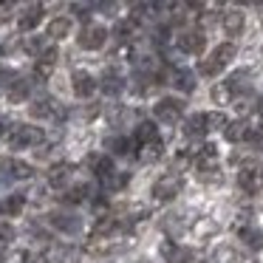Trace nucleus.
Segmentation results:
<instances>
[{
  "label": "nucleus",
  "mask_w": 263,
  "mask_h": 263,
  "mask_svg": "<svg viewBox=\"0 0 263 263\" xmlns=\"http://www.w3.org/2000/svg\"><path fill=\"white\" fill-rule=\"evenodd\" d=\"M235 54H238L235 43H221V46H218L215 51H212L210 57H206L204 63L198 65V71H201L204 77H218V74H221V71L235 60Z\"/></svg>",
  "instance_id": "1"
},
{
  "label": "nucleus",
  "mask_w": 263,
  "mask_h": 263,
  "mask_svg": "<svg viewBox=\"0 0 263 263\" xmlns=\"http://www.w3.org/2000/svg\"><path fill=\"white\" fill-rule=\"evenodd\" d=\"M43 142V127H34V125H14L9 130V144L14 150H23V147H31V144H40Z\"/></svg>",
  "instance_id": "2"
},
{
  "label": "nucleus",
  "mask_w": 263,
  "mask_h": 263,
  "mask_svg": "<svg viewBox=\"0 0 263 263\" xmlns=\"http://www.w3.org/2000/svg\"><path fill=\"white\" fill-rule=\"evenodd\" d=\"M181 176L178 173H164L161 178H156L153 184V198L156 201H173L178 193H181Z\"/></svg>",
  "instance_id": "3"
},
{
  "label": "nucleus",
  "mask_w": 263,
  "mask_h": 263,
  "mask_svg": "<svg viewBox=\"0 0 263 263\" xmlns=\"http://www.w3.org/2000/svg\"><path fill=\"white\" fill-rule=\"evenodd\" d=\"M153 110H156V119H159V122H167V125H173V122L181 119L184 102H181V99H176V97H164V99H159V102H156Z\"/></svg>",
  "instance_id": "4"
},
{
  "label": "nucleus",
  "mask_w": 263,
  "mask_h": 263,
  "mask_svg": "<svg viewBox=\"0 0 263 263\" xmlns=\"http://www.w3.org/2000/svg\"><path fill=\"white\" fill-rule=\"evenodd\" d=\"M77 40H80V46L88 48V51H99V48L108 43V29L91 23V26H85V29L80 31V37H77Z\"/></svg>",
  "instance_id": "5"
},
{
  "label": "nucleus",
  "mask_w": 263,
  "mask_h": 263,
  "mask_svg": "<svg viewBox=\"0 0 263 263\" xmlns=\"http://www.w3.org/2000/svg\"><path fill=\"white\" fill-rule=\"evenodd\" d=\"M243 74H235V77H229V80H223V82H218L215 88H212V99H215L218 105H227V102H232L235 99V93L240 91V85H243Z\"/></svg>",
  "instance_id": "6"
},
{
  "label": "nucleus",
  "mask_w": 263,
  "mask_h": 263,
  "mask_svg": "<svg viewBox=\"0 0 263 263\" xmlns=\"http://www.w3.org/2000/svg\"><path fill=\"white\" fill-rule=\"evenodd\" d=\"M161 257H164V263H193L195 252L187 249V246L173 243V240H164V243H161Z\"/></svg>",
  "instance_id": "7"
},
{
  "label": "nucleus",
  "mask_w": 263,
  "mask_h": 263,
  "mask_svg": "<svg viewBox=\"0 0 263 263\" xmlns=\"http://www.w3.org/2000/svg\"><path fill=\"white\" fill-rule=\"evenodd\" d=\"M176 46L181 48L184 54H201L206 46V37H204V31H181V34L176 37Z\"/></svg>",
  "instance_id": "8"
},
{
  "label": "nucleus",
  "mask_w": 263,
  "mask_h": 263,
  "mask_svg": "<svg viewBox=\"0 0 263 263\" xmlns=\"http://www.w3.org/2000/svg\"><path fill=\"white\" fill-rule=\"evenodd\" d=\"M71 82H74V93H77L80 99H88L93 91H97V80H93L88 71H74Z\"/></svg>",
  "instance_id": "9"
},
{
  "label": "nucleus",
  "mask_w": 263,
  "mask_h": 263,
  "mask_svg": "<svg viewBox=\"0 0 263 263\" xmlns=\"http://www.w3.org/2000/svg\"><path fill=\"white\" fill-rule=\"evenodd\" d=\"M223 136H227V142H246V139H252V127L246 119H238V122H227V127H223Z\"/></svg>",
  "instance_id": "10"
},
{
  "label": "nucleus",
  "mask_w": 263,
  "mask_h": 263,
  "mask_svg": "<svg viewBox=\"0 0 263 263\" xmlns=\"http://www.w3.org/2000/svg\"><path fill=\"white\" fill-rule=\"evenodd\" d=\"M43 14H46V9L40 6V3H34V6H29L23 14L17 17V26H20V31H31V29H37L40 26V20H43Z\"/></svg>",
  "instance_id": "11"
},
{
  "label": "nucleus",
  "mask_w": 263,
  "mask_h": 263,
  "mask_svg": "<svg viewBox=\"0 0 263 263\" xmlns=\"http://www.w3.org/2000/svg\"><path fill=\"white\" fill-rule=\"evenodd\" d=\"M71 173H74V164H68V161H60V164H54L51 170H48V184L51 187H60L63 190L65 184H68V178H71Z\"/></svg>",
  "instance_id": "12"
},
{
  "label": "nucleus",
  "mask_w": 263,
  "mask_h": 263,
  "mask_svg": "<svg viewBox=\"0 0 263 263\" xmlns=\"http://www.w3.org/2000/svg\"><path fill=\"white\" fill-rule=\"evenodd\" d=\"M173 85L178 88V91H184V93H193L195 91V74L193 71H184V68H178V71H173Z\"/></svg>",
  "instance_id": "13"
},
{
  "label": "nucleus",
  "mask_w": 263,
  "mask_h": 263,
  "mask_svg": "<svg viewBox=\"0 0 263 263\" xmlns=\"http://www.w3.org/2000/svg\"><path fill=\"white\" fill-rule=\"evenodd\" d=\"M184 133H187L190 139H198L206 133V116L204 114H193L187 122H184Z\"/></svg>",
  "instance_id": "14"
},
{
  "label": "nucleus",
  "mask_w": 263,
  "mask_h": 263,
  "mask_svg": "<svg viewBox=\"0 0 263 263\" xmlns=\"http://www.w3.org/2000/svg\"><path fill=\"white\" fill-rule=\"evenodd\" d=\"M51 223L57 229H63V232H77V229L82 227V221L77 215H63V212H54L51 215Z\"/></svg>",
  "instance_id": "15"
},
{
  "label": "nucleus",
  "mask_w": 263,
  "mask_h": 263,
  "mask_svg": "<svg viewBox=\"0 0 263 263\" xmlns=\"http://www.w3.org/2000/svg\"><path fill=\"white\" fill-rule=\"evenodd\" d=\"M161 150H164L161 139H156V142H147V144H139V159H142L144 164H150V161H156V159L161 156Z\"/></svg>",
  "instance_id": "16"
},
{
  "label": "nucleus",
  "mask_w": 263,
  "mask_h": 263,
  "mask_svg": "<svg viewBox=\"0 0 263 263\" xmlns=\"http://www.w3.org/2000/svg\"><path fill=\"white\" fill-rule=\"evenodd\" d=\"M238 184H240V190H246V193H257L260 178H257V173L252 170V167H243V170L238 173Z\"/></svg>",
  "instance_id": "17"
},
{
  "label": "nucleus",
  "mask_w": 263,
  "mask_h": 263,
  "mask_svg": "<svg viewBox=\"0 0 263 263\" xmlns=\"http://www.w3.org/2000/svg\"><path fill=\"white\" fill-rule=\"evenodd\" d=\"M68 31H71L68 17H54L51 23H48V37H51V40H63V37H68Z\"/></svg>",
  "instance_id": "18"
},
{
  "label": "nucleus",
  "mask_w": 263,
  "mask_h": 263,
  "mask_svg": "<svg viewBox=\"0 0 263 263\" xmlns=\"http://www.w3.org/2000/svg\"><path fill=\"white\" fill-rule=\"evenodd\" d=\"M159 139V130H156L153 122H142V125L136 127V139L133 142L136 144H147V142H156Z\"/></svg>",
  "instance_id": "19"
},
{
  "label": "nucleus",
  "mask_w": 263,
  "mask_h": 263,
  "mask_svg": "<svg viewBox=\"0 0 263 263\" xmlns=\"http://www.w3.org/2000/svg\"><path fill=\"white\" fill-rule=\"evenodd\" d=\"M240 29H243V14L240 12H227L223 14V31L227 34H240Z\"/></svg>",
  "instance_id": "20"
},
{
  "label": "nucleus",
  "mask_w": 263,
  "mask_h": 263,
  "mask_svg": "<svg viewBox=\"0 0 263 263\" xmlns=\"http://www.w3.org/2000/svg\"><path fill=\"white\" fill-rule=\"evenodd\" d=\"M238 232H240V238H243L252 249H263V232H260V229H255V227H249V223H246V227L238 229Z\"/></svg>",
  "instance_id": "21"
},
{
  "label": "nucleus",
  "mask_w": 263,
  "mask_h": 263,
  "mask_svg": "<svg viewBox=\"0 0 263 263\" xmlns=\"http://www.w3.org/2000/svg\"><path fill=\"white\" fill-rule=\"evenodd\" d=\"M29 91H31V85L26 80H12V85H9V99H12V102H23V99H29Z\"/></svg>",
  "instance_id": "22"
},
{
  "label": "nucleus",
  "mask_w": 263,
  "mask_h": 263,
  "mask_svg": "<svg viewBox=\"0 0 263 263\" xmlns=\"http://www.w3.org/2000/svg\"><path fill=\"white\" fill-rule=\"evenodd\" d=\"M212 263H240V255L232 246H218V249L212 252Z\"/></svg>",
  "instance_id": "23"
},
{
  "label": "nucleus",
  "mask_w": 263,
  "mask_h": 263,
  "mask_svg": "<svg viewBox=\"0 0 263 263\" xmlns=\"http://www.w3.org/2000/svg\"><path fill=\"white\" fill-rule=\"evenodd\" d=\"M23 210V195H9L6 201H0V212H6V215H20Z\"/></svg>",
  "instance_id": "24"
},
{
  "label": "nucleus",
  "mask_w": 263,
  "mask_h": 263,
  "mask_svg": "<svg viewBox=\"0 0 263 263\" xmlns=\"http://www.w3.org/2000/svg\"><path fill=\"white\" fill-rule=\"evenodd\" d=\"M108 147L114 150L116 156H127L133 147H136V142H133V139H122V136H116V139H110V142H108Z\"/></svg>",
  "instance_id": "25"
},
{
  "label": "nucleus",
  "mask_w": 263,
  "mask_h": 263,
  "mask_svg": "<svg viewBox=\"0 0 263 263\" xmlns=\"http://www.w3.org/2000/svg\"><path fill=\"white\" fill-rule=\"evenodd\" d=\"M102 88H105V93H119L122 88H125V82H122V77L116 74V71H108L105 80H102Z\"/></svg>",
  "instance_id": "26"
},
{
  "label": "nucleus",
  "mask_w": 263,
  "mask_h": 263,
  "mask_svg": "<svg viewBox=\"0 0 263 263\" xmlns=\"http://www.w3.org/2000/svg\"><path fill=\"white\" fill-rule=\"evenodd\" d=\"M85 195H88V184H80V187L63 193V201L65 204H80V201H85Z\"/></svg>",
  "instance_id": "27"
},
{
  "label": "nucleus",
  "mask_w": 263,
  "mask_h": 263,
  "mask_svg": "<svg viewBox=\"0 0 263 263\" xmlns=\"http://www.w3.org/2000/svg\"><path fill=\"white\" fill-rule=\"evenodd\" d=\"M31 114L34 116H51L54 114V102L51 99H37V102L31 105Z\"/></svg>",
  "instance_id": "28"
},
{
  "label": "nucleus",
  "mask_w": 263,
  "mask_h": 263,
  "mask_svg": "<svg viewBox=\"0 0 263 263\" xmlns=\"http://www.w3.org/2000/svg\"><path fill=\"white\" fill-rule=\"evenodd\" d=\"M204 116H206V130H218V127L223 130V127H227V116L218 114V110L215 114H204Z\"/></svg>",
  "instance_id": "29"
},
{
  "label": "nucleus",
  "mask_w": 263,
  "mask_h": 263,
  "mask_svg": "<svg viewBox=\"0 0 263 263\" xmlns=\"http://www.w3.org/2000/svg\"><path fill=\"white\" fill-rule=\"evenodd\" d=\"M102 184H105L108 190H122V187L127 184V173H114V176H110V178H105Z\"/></svg>",
  "instance_id": "30"
},
{
  "label": "nucleus",
  "mask_w": 263,
  "mask_h": 263,
  "mask_svg": "<svg viewBox=\"0 0 263 263\" xmlns=\"http://www.w3.org/2000/svg\"><path fill=\"white\" fill-rule=\"evenodd\" d=\"M31 164H26V161H12V176L14 178H31Z\"/></svg>",
  "instance_id": "31"
},
{
  "label": "nucleus",
  "mask_w": 263,
  "mask_h": 263,
  "mask_svg": "<svg viewBox=\"0 0 263 263\" xmlns=\"http://www.w3.org/2000/svg\"><path fill=\"white\" fill-rule=\"evenodd\" d=\"M43 48H46V46H43V40H40V37H29V40L23 43V51L34 54V57H40V54H43Z\"/></svg>",
  "instance_id": "32"
},
{
  "label": "nucleus",
  "mask_w": 263,
  "mask_h": 263,
  "mask_svg": "<svg viewBox=\"0 0 263 263\" xmlns=\"http://www.w3.org/2000/svg\"><path fill=\"white\" fill-rule=\"evenodd\" d=\"M51 71H54V65H51V63H43V60H37V65H34V77H37V80L46 82L48 77H51Z\"/></svg>",
  "instance_id": "33"
},
{
  "label": "nucleus",
  "mask_w": 263,
  "mask_h": 263,
  "mask_svg": "<svg viewBox=\"0 0 263 263\" xmlns=\"http://www.w3.org/2000/svg\"><path fill=\"white\" fill-rule=\"evenodd\" d=\"M133 26H136L133 20H125V23H119V26H116V37H119V40H127V37L133 34Z\"/></svg>",
  "instance_id": "34"
},
{
  "label": "nucleus",
  "mask_w": 263,
  "mask_h": 263,
  "mask_svg": "<svg viewBox=\"0 0 263 263\" xmlns=\"http://www.w3.org/2000/svg\"><path fill=\"white\" fill-rule=\"evenodd\" d=\"M12 238H14V229L9 223H0V246H6Z\"/></svg>",
  "instance_id": "35"
},
{
  "label": "nucleus",
  "mask_w": 263,
  "mask_h": 263,
  "mask_svg": "<svg viewBox=\"0 0 263 263\" xmlns=\"http://www.w3.org/2000/svg\"><path fill=\"white\" fill-rule=\"evenodd\" d=\"M252 105H255V97H240V99H238V110H240V114H246Z\"/></svg>",
  "instance_id": "36"
}]
</instances>
